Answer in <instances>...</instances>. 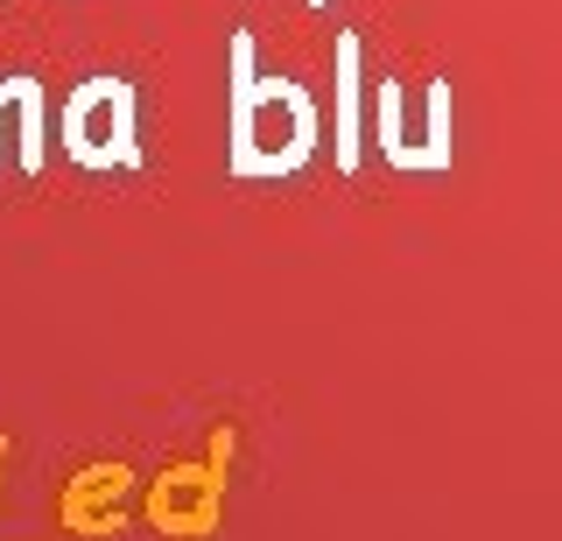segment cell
I'll return each mask as SVG.
<instances>
[{"mask_svg": "<svg viewBox=\"0 0 562 541\" xmlns=\"http://www.w3.org/2000/svg\"><path fill=\"white\" fill-rule=\"evenodd\" d=\"M64 134H70V155L78 162H134V92L120 78H92L78 99H70V113H64Z\"/></svg>", "mask_w": 562, "mask_h": 541, "instance_id": "obj_1", "label": "cell"}]
</instances>
